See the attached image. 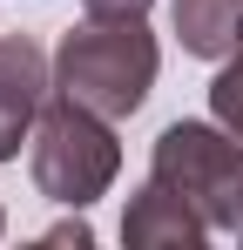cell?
Here are the masks:
<instances>
[{"label":"cell","instance_id":"obj_1","mask_svg":"<svg viewBox=\"0 0 243 250\" xmlns=\"http://www.w3.org/2000/svg\"><path fill=\"white\" fill-rule=\"evenodd\" d=\"M156 75H162V47L149 34V21H95V14H81V27H68L54 41V88L68 102H81V108L108 115V122H128L149 102Z\"/></svg>","mask_w":243,"mask_h":250},{"label":"cell","instance_id":"obj_2","mask_svg":"<svg viewBox=\"0 0 243 250\" xmlns=\"http://www.w3.org/2000/svg\"><path fill=\"white\" fill-rule=\"evenodd\" d=\"M27 176L47 203L61 209H88L95 196H108L122 176V142H115V122L68 102L61 88L47 95L34 135H27Z\"/></svg>","mask_w":243,"mask_h":250},{"label":"cell","instance_id":"obj_3","mask_svg":"<svg viewBox=\"0 0 243 250\" xmlns=\"http://www.w3.org/2000/svg\"><path fill=\"white\" fill-rule=\"evenodd\" d=\"M149 176L182 189L216 237H237V223H243V142L216 115L209 122H169L156 135V149H149Z\"/></svg>","mask_w":243,"mask_h":250},{"label":"cell","instance_id":"obj_4","mask_svg":"<svg viewBox=\"0 0 243 250\" xmlns=\"http://www.w3.org/2000/svg\"><path fill=\"white\" fill-rule=\"evenodd\" d=\"M47 95H54V54H40L27 34H0V163L20 156Z\"/></svg>","mask_w":243,"mask_h":250},{"label":"cell","instance_id":"obj_5","mask_svg":"<svg viewBox=\"0 0 243 250\" xmlns=\"http://www.w3.org/2000/svg\"><path fill=\"white\" fill-rule=\"evenodd\" d=\"M216 237L209 223H202V209L182 196V189H169L162 176H149L128 209H122V244L128 250H202Z\"/></svg>","mask_w":243,"mask_h":250},{"label":"cell","instance_id":"obj_6","mask_svg":"<svg viewBox=\"0 0 243 250\" xmlns=\"http://www.w3.org/2000/svg\"><path fill=\"white\" fill-rule=\"evenodd\" d=\"M169 27H176L182 54L223 61L243 47V0H169Z\"/></svg>","mask_w":243,"mask_h":250},{"label":"cell","instance_id":"obj_7","mask_svg":"<svg viewBox=\"0 0 243 250\" xmlns=\"http://www.w3.org/2000/svg\"><path fill=\"white\" fill-rule=\"evenodd\" d=\"M209 115H216V122L243 142V47L216 61V82H209Z\"/></svg>","mask_w":243,"mask_h":250},{"label":"cell","instance_id":"obj_8","mask_svg":"<svg viewBox=\"0 0 243 250\" xmlns=\"http://www.w3.org/2000/svg\"><path fill=\"white\" fill-rule=\"evenodd\" d=\"M149 7L156 0H81V14H95V21H149Z\"/></svg>","mask_w":243,"mask_h":250},{"label":"cell","instance_id":"obj_9","mask_svg":"<svg viewBox=\"0 0 243 250\" xmlns=\"http://www.w3.org/2000/svg\"><path fill=\"white\" fill-rule=\"evenodd\" d=\"M40 244H47V250H61V244H75V250H88V244H95V230H88V216H81V209H75L68 223H54V230H40Z\"/></svg>","mask_w":243,"mask_h":250},{"label":"cell","instance_id":"obj_10","mask_svg":"<svg viewBox=\"0 0 243 250\" xmlns=\"http://www.w3.org/2000/svg\"><path fill=\"white\" fill-rule=\"evenodd\" d=\"M0 237H7V209H0Z\"/></svg>","mask_w":243,"mask_h":250},{"label":"cell","instance_id":"obj_11","mask_svg":"<svg viewBox=\"0 0 243 250\" xmlns=\"http://www.w3.org/2000/svg\"><path fill=\"white\" fill-rule=\"evenodd\" d=\"M237 244H243V223H237Z\"/></svg>","mask_w":243,"mask_h":250}]
</instances>
